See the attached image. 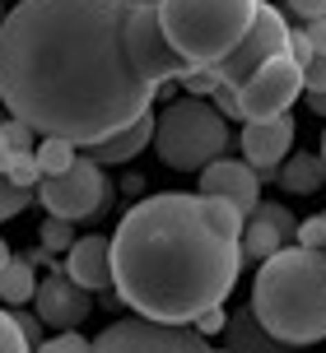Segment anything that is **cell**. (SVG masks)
I'll list each match as a JSON object with an SVG mask.
<instances>
[{
  "mask_svg": "<svg viewBox=\"0 0 326 353\" xmlns=\"http://www.w3.org/2000/svg\"><path fill=\"white\" fill-rule=\"evenodd\" d=\"M224 325H229V312H224V307H210V312H200V316L191 321V330H196L200 339H215V335H224Z\"/></svg>",
  "mask_w": 326,
  "mask_h": 353,
  "instance_id": "f546056e",
  "label": "cell"
},
{
  "mask_svg": "<svg viewBox=\"0 0 326 353\" xmlns=\"http://www.w3.org/2000/svg\"><path fill=\"white\" fill-rule=\"evenodd\" d=\"M252 19L256 0H159V28L191 70L219 65L247 37Z\"/></svg>",
  "mask_w": 326,
  "mask_h": 353,
  "instance_id": "277c9868",
  "label": "cell"
},
{
  "mask_svg": "<svg viewBox=\"0 0 326 353\" xmlns=\"http://www.w3.org/2000/svg\"><path fill=\"white\" fill-rule=\"evenodd\" d=\"M37 247H47L52 256H66V251L75 247V223H66V219H42V228H37Z\"/></svg>",
  "mask_w": 326,
  "mask_h": 353,
  "instance_id": "44dd1931",
  "label": "cell"
},
{
  "mask_svg": "<svg viewBox=\"0 0 326 353\" xmlns=\"http://www.w3.org/2000/svg\"><path fill=\"white\" fill-rule=\"evenodd\" d=\"M0 353H33L19 335V325L10 321V312H0Z\"/></svg>",
  "mask_w": 326,
  "mask_h": 353,
  "instance_id": "1f68e13d",
  "label": "cell"
},
{
  "mask_svg": "<svg viewBox=\"0 0 326 353\" xmlns=\"http://www.w3.org/2000/svg\"><path fill=\"white\" fill-rule=\"evenodd\" d=\"M5 176H10L15 186H23V191H37V181H42L37 154H33V149H28V154H15V159H10V168H5Z\"/></svg>",
  "mask_w": 326,
  "mask_h": 353,
  "instance_id": "cb8c5ba5",
  "label": "cell"
},
{
  "mask_svg": "<svg viewBox=\"0 0 326 353\" xmlns=\"http://www.w3.org/2000/svg\"><path fill=\"white\" fill-rule=\"evenodd\" d=\"M298 23H312V19H326V0H289L285 5Z\"/></svg>",
  "mask_w": 326,
  "mask_h": 353,
  "instance_id": "e575fe53",
  "label": "cell"
},
{
  "mask_svg": "<svg viewBox=\"0 0 326 353\" xmlns=\"http://www.w3.org/2000/svg\"><path fill=\"white\" fill-rule=\"evenodd\" d=\"M117 181H112L98 163H89L84 154L75 159L70 172L61 176H42L37 181V200L52 219H66V223H98L108 219V210L117 205Z\"/></svg>",
  "mask_w": 326,
  "mask_h": 353,
  "instance_id": "8992f818",
  "label": "cell"
},
{
  "mask_svg": "<svg viewBox=\"0 0 326 353\" xmlns=\"http://www.w3.org/2000/svg\"><path fill=\"white\" fill-rule=\"evenodd\" d=\"M252 219H266V223H271V228H280V237H285V242L294 247V232H298V219H294V214L285 210L280 200H261Z\"/></svg>",
  "mask_w": 326,
  "mask_h": 353,
  "instance_id": "603a6c76",
  "label": "cell"
},
{
  "mask_svg": "<svg viewBox=\"0 0 326 353\" xmlns=\"http://www.w3.org/2000/svg\"><path fill=\"white\" fill-rule=\"evenodd\" d=\"M303 37L312 42V52L326 56V19H312V23H303Z\"/></svg>",
  "mask_w": 326,
  "mask_h": 353,
  "instance_id": "d590c367",
  "label": "cell"
},
{
  "mask_svg": "<svg viewBox=\"0 0 326 353\" xmlns=\"http://www.w3.org/2000/svg\"><path fill=\"white\" fill-rule=\"evenodd\" d=\"M308 98V112H317V117H326V93H303Z\"/></svg>",
  "mask_w": 326,
  "mask_h": 353,
  "instance_id": "f35d334b",
  "label": "cell"
},
{
  "mask_svg": "<svg viewBox=\"0 0 326 353\" xmlns=\"http://www.w3.org/2000/svg\"><path fill=\"white\" fill-rule=\"evenodd\" d=\"M10 159H15V149H10V140H5V135H0V172L10 168Z\"/></svg>",
  "mask_w": 326,
  "mask_h": 353,
  "instance_id": "ab89813d",
  "label": "cell"
},
{
  "mask_svg": "<svg viewBox=\"0 0 326 353\" xmlns=\"http://www.w3.org/2000/svg\"><path fill=\"white\" fill-rule=\"evenodd\" d=\"M117 191H131V195H140V191H145V176H140V172H126V176H122V186H117Z\"/></svg>",
  "mask_w": 326,
  "mask_h": 353,
  "instance_id": "74e56055",
  "label": "cell"
},
{
  "mask_svg": "<svg viewBox=\"0 0 326 353\" xmlns=\"http://www.w3.org/2000/svg\"><path fill=\"white\" fill-rule=\"evenodd\" d=\"M93 312V293H84L66 270H52L47 279H37L33 293V316L42 321V330H79Z\"/></svg>",
  "mask_w": 326,
  "mask_h": 353,
  "instance_id": "8fae6325",
  "label": "cell"
},
{
  "mask_svg": "<svg viewBox=\"0 0 326 353\" xmlns=\"http://www.w3.org/2000/svg\"><path fill=\"white\" fill-rule=\"evenodd\" d=\"M210 107H215L224 121H242V107H238V88H229V84H219L215 93H210Z\"/></svg>",
  "mask_w": 326,
  "mask_h": 353,
  "instance_id": "f1b7e54d",
  "label": "cell"
},
{
  "mask_svg": "<svg viewBox=\"0 0 326 353\" xmlns=\"http://www.w3.org/2000/svg\"><path fill=\"white\" fill-rule=\"evenodd\" d=\"M23 261L33 265V270H37V265H42V270H61V261H56L47 247H28V251H23Z\"/></svg>",
  "mask_w": 326,
  "mask_h": 353,
  "instance_id": "8d00e7d4",
  "label": "cell"
},
{
  "mask_svg": "<svg viewBox=\"0 0 326 353\" xmlns=\"http://www.w3.org/2000/svg\"><path fill=\"white\" fill-rule=\"evenodd\" d=\"M61 270H66L84 293H108V288H112V237H108V232L75 237V247L66 251Z\"/></svg>",
  "mask_w": 326,
  "mask_h": 353,
  "instance_id": "5bb4252c",
  "label": "cell"
},
{
  "mask_svg": "<svg viewBox=\"0 0 326 353\" xmlns=\"http://www.w3.org/2000/svg\"><path fill=\"white\" fill-rule=\"evenodd\" d=\"M322 219H326V214H322Z\"/></svg>",
  "mask_w": 326,
  "mask_h": 353,
  "instance_id": "bcb514c9",
  "label": "cell"
},
{
  "mask_svg": "<svg viewBox=\"0 0 326 353\" xmlns=\"http://www.w3.org/2000/svg\"><path fill=\"white\" fill-rule=\"evenodd\" d=\"M131 0H19L0 23V103L75 149L149 117L159 88L126 56Z\"/></svg>",
  "mask_w": 326,
  "mask_h": 353,
  "instance_id": "6da1fadb",
  "label": "cell"
},
{
  "mask_svg": "<svg viewBox=\"0 0 326 353\" xmlns=\"http://www.w3.org/2000/svg\"><path fill=\"white\" fill-rule=\"evenodd\" d=\"M0 23H5V10H0Z\"/></svg>",
  "mask_w": 326,
  "mask_h": 353,
  "instance_id": "f6af8a7d",
  "label": "cell"
},
{
  "mask_svg": "<svg viewBox=\"0 0 326 353\" xmlns=\"http://www.w3.org/2000/svg\"><path fill=\"white\" fill-rule=\"evenodd\" d=\"M294 247H303V251H326V219H322V214H312V219H303V223H298V232H294Z\"/></svg>",
  "mask_w": 326,
  "mask_h": 353,
  "instance_id": "484cf974",
  "label": "cell"
},
{
  "mask_svg": "<svg viewBox=\"0 0 326 353\" xmlns=\"http://www.w3.org/2000/svg\"><path fill=\"white\" fill-rule=\"evenodd\" d=\"M5 312H10V321L19 325V335H23V344H28V349H37V344L47 339V330H42V321L33 316V307H5Z\"/></svg>",
  "mask_w": 326,
  "mask_h": 353,
  "instance_id": "d4e9b609",
  "label": "cell"
},
{
  "mask_svg": "<svg viewBox=\"0 0 326 353\" xmlns=\"http://www.w3.org/2000/svg\"><path fill=\"white\" fill-rule=\"evenodd\" d=\"M37 293V270L23 256H15V261L0 270V302H10V307H28Z\"/></svg>",
  "mask_w": 326,
  "mask_h": 353,
  "instance_id": "d6986e66",
  "label": "cell"
},
{
  "mask_svg": "<svg viewBox=\"0 0 326 353\" xmlns=\"http://www.w3.org/2000/svg\"><path fill=\"white\" fill-rule=\"evenodd\" d=\"M294 140H298V121L294 117H271V121H242V163L252 168L261 181H275L280 163L294 154Z\"/></svg>",
  "mask_w": 326,
  "mask_h": 353,
  "instance_id": "7c38bea8",
  "label": "cell"
},
{
  "mask_svg": "<svg viewBox=\"0 0 326 353\" xmlns=\"http://www.w3.org/2000/svg\"><path fill=\"white\" fill-rule=\"evenodd\" d=\"M33 353H89V339L79 335V330H61V335L42 339Z\"/></svg>",
  "mask_w": 326,
  "mask_h": 353,
  "instance_id": "83f0119b",
  "label": "cell"
},
{
  "mask_svg": "<svg viewBox=\"0 0 326 353\" xmlns=\"http://www.w3.org/2000/svg\"><path fill=\"white\" fill-rule=\"evenodd\" d=\"M280 247H289L285 237H280V228H271L266 219H247V228H242V237H238V251H242V265L252 261V265H261V261H271Z\"/></svg>",
  "mask_w": 326,
  "mask_h": 353,
  "instance_id": "ac0fdd59",
  "label": "cell"
},
{
  "mask_svg": "<svg viewBox=\"0 0 326 353\" xmlns=\"http://www.w3.org/2000/svg\"><path fill=\"white\" fill-rule=\"evenodd\" d=\"M200 176V191L196 195H210V200H224V205H233L242 219H252L256 205H261V176L247 168L242 159H215Z\"/></svg>",
  "mask_w": 326,
  "mask_h": 353,
  "instance_id": "4fadbf2b",
  "label": "cell"
},
{
  "mask_svg": "<svg viewBox=\"0 0 326 353\" xmlns=\"http://www.w3.org/2000/svg\"><path fill=\"white\" fill-rule=\"evenodd\" d=\"M15 261V251H10V242H5V237H0V270H5V265Z\"/></svg>",
  "mask_w": 326,
  "mask_h": 353,
  "instance_id": "60d3db41",
  "label": "cell"
},
{
  "mask_svg": "<svg viewBox=\"0 0 326 353\" xmlns=\"http://www.w3.org/2000/svg\"><path fill=\"white\" fill-rule=\"evenodd\" d=\"M33 154H37V168H42V176H61V172H70L75 159H79V149H75V144H66V140H56V135H42Z\"/></svg>",
  "mask_w": 326,
  "mask_h": 353,
  "instance_id": "ffe728a7",
  "label": "cell"
},
{
  "mask_svg": "<svg viewBox=\"0 0 326 353\" xmlns=\"http://www.w3.org/2000/svg\"><path fill=\"white\" fill-rule=\"evenodd\" d=\"M210 353H224V349H219V344H215V349H210Z\"/></svg>",
  "mask_w": 326,
  "mask_h": 353,
  "instance_id": "ee69618b",
  "label": "cell"
},
{
  "mask_svg": "<svg viewBox=\"0 0 326 353\" xmlns=\"http://www.w3.org/2000/svg\"><path fill=\"white\" fill-rule=\"evenodd\" d=\"M0 135L10 140L15 154H28V149H33V130H28L23 121H15V117H5V121H0Z\"/></svg>",
  "mask_w": 326,
  "mask_h": 353,
  "instance_id": "4dcf8cb0",
  "label": "cell"
},
{
  "mask_svg": "<svg viewBox=\"0 0 326 353\" xmlns=\"http://www.w3.org/2000/svg\"><path fill=\"white\" fill-rule=\"evenodd\" d=\"M252 316L285 349H312L326 339V251L280 247L252 279Z\"/></svg>",
  "mask_w": 326,
  "mask_h": 353,
  "instance_id": "3957f363",
  "label": "cell"
},
{
  "mask_svg": "<svg viewBox=\"0 0 326 353\" xmlns=\"http://www.w3.org/2000/svg\"><path fill=\"white\" fill-rule=\"evenodd\" d=\"M317 154H322V159H326V125H322V149H317Z\"/></svg>",
  "mask_w": 326,
  "mask_h": 353,
  "instance_id": "b9f144b4",
  "label": "cell"
},
{
  "mask_svg": "<svg viewBox=\"0 0 326 353\" xmlns=\"http://www.w3.org/2000/svg\"><path fill=\"white\" fill-rule=\"evenodd\" d=\"M135 5H159V0H135Z\"/></svg>",
  "mask_w": 326,
  "mask_h": 353,
  "instance_id": "7bdbcfd3",
  "label": "cell"
},
{
  "mask_svg": "<svg viewBox=\"0 0 326 353\" xmlns=\"http://www.w3.org/2000/svg\"><path fill=\"white\" fill-rule=\"evenodd\" d=\"M126 56L135 74L145 79V84H173L182 74L191 70L186 61H182L173 47H168V37L159 28V5H135L131 0V14H126Z\"/></svg>",
  "mask_w": 326,
  "mask_h": 353,
  "instance_id": "52a82bcc",
  "label": "cell"
},
{
  "mask_svg": "<svg viewBox=\"0 0 326 353\" xmlns=\"http://www.w3.org/2000/svg\"><path fill=\"white\" fill-rule=\"evenodd\" d=\"M219 349H224V353H289L280 339H271L266 330H261V321L252 316V307L229 312V325H224Z\"/></svg>",
  "mask_w": 326,
  "mask_h": 353,
  "instance_id": "9a60e30c",
  "label": "cell"
},
{
  "mask_svg": "<svg viewBox=\"0 0 326 353\" xmlns=\"http://www.w3.org/2000/svg\"><path fill=\"white\" fill-rule=\"evenodd\" d=\"M242 251L205 219L200 195H140L112 232V293L140 321L191 325L238 288Z\"/></svg>",
  "mask_w": 326,
  "mask_h": 353,
  "instance_id": "7a4b0ae2",
  "label": "cell"
},
{
  "mask_svg": "<svg viewBox=\"0 0 326 353\" xmlns=\"http://www.w3.org/2000/svg\"><path fill=\"white\" fill-rule=\"evenodd\" d=\"M285 56H289V61L298 65V70H303V65H308L312 56H317V52H312V42L303 37V28H289V47H285Z\"/></svg>",
  "mask_w": 326,
  "mask_h": 353,
  "instance_id": "d6a6232c",
  "label": "cell"
},
{
  "mask_svg": "<svg viewBox=\"0 0 326 353\" xmlns=\"http://www.w3.org/2000/svg\"><path fill=\"white\" fill-rule=\"evenodd\" d=\"M149 140H154V117H140V121L126 125L122 135L93 144V149H79V154L89 163H98V168H112V163H126V159H135L140 149H149Z\"/></svg>",
  "mask_w": 326,
  "mask_h": 353,
  "instance_id": "2e32d148",
  "label": "cell"
},
{
  "mask_svg": "<svg viewBox=\"0 0 326 353\" xmlns=\"http://www.w3.org/2000/svg\"><path fill=\"white\" fill-rule=\"evenodd\" d=\"M233 130L219 117L210 98H173L154 117V154L173 172H205L215 159L229 154Z\"/></svg>",
  "mask_w": 326,
  "mask_h": 353,
  "instance_id": "5b68a950",
  "label": "cell"
},
{
  "mask_svg": "<svg viewBox=\"0 0 326 353\" xmlns=\"http://www.w3.org/2000/svg\"><path fill=\"white\" fill-rule=\"evenodd\" d=\"M275 181H280L289 195H312V191H322V186H326V159H322V154L298 149V154H289V159L280 163Z\"/></svg>",
  "mask_w": 326,
  "mask_h": 353,
  "instance_id": "e0dca14e",
  "label": "cell"
},
{
  "mask_svg": "<svg viewBox=\"0 0 326 353\" xmlns=\"http://www.w3.org/2000/svg\"><path fill=\"white\" fill-rule=\"evenodd\" d=\"M33 200H37V191H23V186H15L10 176L0 172V223H5V219H15V214H23Z\"/></svg>",
  "mask_w": 326,
  "mask_h": 353,
  "instance_id": "7402d4cb",
  "label": "cell"
},
{
  "mask_svg": "<svg viewBox=\"0 0 326 353\" xmlns=\"http://www.w3.org/2000/svg\"><path fill=\"white\" fill-rule=\"evenodd\" d=\"M215 344L200 339L191 325H159V321H112L98 339H89V353H210Z\"/></svg>",
  "mask_w": 326,
  "mask_h": 353,
  "instance_id": "ba28073f",
  "label": "cell"
},
{
  "mask_svg": "<svg viewBox=\"0 0 326 353\" xmlns=\"http://www.w3.org/2000/svg\"><path fill=\"white\" fill-rule=\"evenodd\" d=\"M303 93H326V56H312L303 65Z\"/></svg>",
  "mask_w": 326,
  "mask_h": 353,
  "instance_id": "836d02e7",
  "label": "cell"
},
{
  "mask_svg": "<svg viewBox=\"0 0 326 353\" xmlns=\"http://www.w3.org/2000/svg\"><path fill=\"white\" fill-rule=\"evenodd\" d=\"M285 47H289V19H285V10H280V5H266V0H256V19H252V28H247V37H242L219 65H210V70H215L219 84L238 88L256 65H261V61L285 56Z\"/></svg>",
  "mask_w": 326,
  "mask_h": 353,
  "instance_id": "9c48e42d",
  "label": "cell"
},
{
  "mask_svg": "<svg viewBox=\"0 0 326 353\" xmlns=\"http://www.w3.org/2000/svg\"><path fill=\"white\" fill-rule=\"evenodd\" d=\"M303 93V70L289 56H271L261 61L242 84H238V107L242 121H271V117H289V107Z\"/></svg>",
  "mask_w": 326,
  "mask_h": 353,
  "instance_id": "30bf717a",
  "label": "cell"
},
{
  "mask_svg": "<svg viewBox=\"0 0 326 353\" xmlns=\"http://www.w3.org/2000/svg\"><path fill=\"white\" fill-rule=\"evenodd\" d=\"M178 88H182V98H210L219 88V79H215V70H186L178 79Z\"/></svg>",
  "mask_w": 326,
  "mask_h": 353,
  "instance_id": "4316f807",
  "label": "cell"
}]
</instances>
